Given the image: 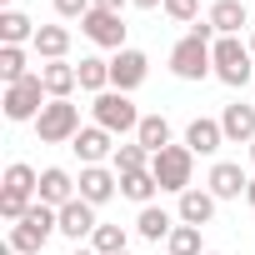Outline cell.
Masks as SVG:
<instances>
[{"instance_id":"1","label":"cell","mask_w":255,"mask_h":255,"mask_svg":"<svg viewBox=\"0 0 255 255\" xmlns=\"http://www.w3.org/2000/svg\"><path fill=\"white\" fill-rule=\"evenodd\" d=\"M210 45H215L210 20H195L190 35H180L175 50H170V75H175V80H205V75H215V55H210Z\"/></svg>"},{"instance_id":"2","label":"cell","mask_w":255,"mask_h":255,"mask_svg":"<svg viewBox=\"0 0 255 255\" xmlns=\"http://www.w3.org/2000/svg\"><path fill=\"white\" fill-rule=\"evenodd\" d=\"M50 235H60V210H50V205L35 200V205L10 225V240H5V245H10L15 255H40V250L50 245Z\"/></svg>"},{"instance_id":"3","label":"cell","mask_w":255,"mask_h":255,"mask_svg":"<svg viewBox=\"0 0 255 255\" xmlns=\"http://www.w3.org/2000/svg\"><path fill=\"white\" fill-rule=\"evenodd\" d=\"M35 200H40V175H35V165H25V160L5 165V185H0V220L15 225Z\"/></svg>"},{"instance_id":"4","label":"cell","mask_w":255,"mask_h":255,"mask_svg":"<svg viewBox=\"0 0 255 255\" xmlns=\"http://www.w3.org/2000/svg\"><path fill=\"white\" fill-rule=\"evenodd\" d=\"M210 55H215V80H220V85H230V90H245V85H250V75H255L250 45H240L235 35H215Z\"/></svg>"},{"instance_id":"5","label":"cell","mask_w":255,"mask_h":255,"mask_svg":"<svg viewBox=\"0 0 255 255\" xmlns=\"http://www.w3.org/2000/svg\"><path fill=\"white\" fill-rule=\"evenodd\" d=\"M90 110H95V125H100V130H110V135H135L140 120H145L125 90H105V95H95Z\"/></svg>"},{"instance_id":"6","label":"cell","mask_w":255,"mask_h":255,"mask_svg":"<svg viewBox=\"0 0 255 255\" xmlns=\"http://www.w3.org/2000/svg\"><path fill=\"white\" fill-rule=\"evenodd\" d=\"M150 175H155L160 190L185 195L190 190V175H195V150L190 145H165L160 155H150Z\"/></svg>"},{"instance_id":"7","label":"cell","mask_w":255,"mask_h":255,"mask_svg":"<svg viewBox=\"0 0 255 255\" xmlns=\"http://www.w3.org/2000/svg\"><path fill=\"white\" fill-rule=\"evenodd\" d=\"M35 135H40V145H70V140L80 135V105L50 100V105L35 115Z\"/></svg>"},{"instance_id":"8","label":"cell","mask_w":255,"mask_h":255,"mask_svg":"<svg viewBox=\"0 0 255 255\" xmlns=\"http://www.w3.org/2000/svg\"><path fill=\"white\" fill-rule=\"evenodd\" d=\"M5 120H35L45 105H50V95H45V80H40V70L35 75H25L20 85H5Z\"/></svg>"},{"instance_id":"9","label":"cell","mask_w":255,"mask_h":255,"mask_svg":"<svg viewBox=\"0 0 255 255\" xmlns=\"http://www.w3.org/2000/svg\"><path fill=\"white\" fill-rule=\"evenodd\" d=\"M145 75H150V55L145 50H135V45H125V50H115L110 55V90H140L145 85Z\"/></svg>"},{"instance_id":"10","label":"cell","mask_w":255,"mask_h":255,"mask_svg":"<svg viewBox=\"0 0 255 255\" xmlns=\"http://www.w3.org/2000/svg\"><path fill=\"white\" fill-rule=\"evenodd\" d=\"M80 30H85V40L90 45H100V50H125V25L115 10H90L85 20H80Z\"/></svg>"},{"instance_id":"11","label":"cell","mask_w":255,"mask_h":255,"mask_svg":"<svg viewBox=\"0 0 255 255\" xmlns=\"http://www.w3.org/2000/svg\"><path fill=\"white\" fill-rule=\"evenodd\" d=\"M245 185H250V175H245L235 160H215V165H210V175H205V190H210L215 200H240V195H245Z\"/></svg>"},{"instance_id":"12","label":"cell","mask_w":255,"mask_h":255,"mask_svg":"<svg viewBox=\"0 0 255 255\" xmlns=\"http://www.w3.org/2000/svg\"><path fill=\"white\" fill-rule=\"evenodd\" d=\"M95 225H100V220H95V205H90V200H80V195H75L70 205H60V235H65V240H75V245H80V240H90V235H95Z\"/></svg>"},{"instance_id":"13","label":"cell","mask_w":255,"mask_h":255,"mask_svg":"<svg viewBox=\"0 0 255 255\" xmlns=\"http://www.w3.org/2000/svg\"><path fill=\"white\" fill-rule=\"evenodd\" d=\"M70 150L80 155V165H100L105 155H115V135L100 130V125H80V135L70 140Z\"/></svg>"},{"instance_id":"14","label":"cell","mask_w":255,"mask_h":255,"mask_svg":"<svg viewBox=\"0 0 255 255\" xmlns=\"http://www.w3.org/2000/svg\"><path fill=\"white\" fill-rule=\"evenodd\" d=\"M80 200H90V205H105L115 190H120V175L115 170H105V165H80Z\"/></svg>"},{"instance_id":"15","label":"cell","mask_w":255,"mask_h":255,"mask_svg":"<svg viewBox=\"0 0 255 255\" xmlns=\"http://www.w3.org/2000/svg\"><path fill=\"white\" fill-rule=\"evenodd\" d=\"M80 195V185L70 180V170H60V165H50V170H40V205H50V210H60V205H70Z\"/></svg>"},{"instance_id":"16","label":"cell","mask_w":255,"mask_h":255,"mask_svg":"<svg viewBox=\"0 0 255 255\" xmlns=\"http://www.w3.org/2000/svg\"><path fill=\"white\" fill-rule=\"evenodd\" d=\"M175 215H180V225H210L215 220V195L210 190H200V185H190L185 195H180V205H175Z\"/></svg>"},{"instance_id":"17","label":"cell","mask_w":255,"mask_h":255,"mask_svg":"<svg viewBox=\"0 0 255 255\" xmlns=\"http://www.w3.org/2000/svg\"><path fill=\"white\" fill-rule=\"evenodd\" d=\"M180 225V215H170L165 205H140V215H135V235L140 240H170V230Z\"/></svg>"},{"instance_id":"18","label":"cell","mask_w":255,"mask_h":255,"mask_svg":"<svg viewBox=\"0 0 255 255\" xmlns=\"http://www.w3.org/2000/svg\"><path fill=\"white\" fill-rule=\"evenodd\" d=\"M185 145H190L195 155H215V150L225 145V130H220V120H210V115H195V120L185 125Z\"/></svg>"},{"instance_id":"19","label":"cell","mask_w":255,"mask_h":255,"mask_svg":"<svg viewBox=\"0 0 255 255\" xmlns=\"http://www.w3.org/2000/svg\"><path fill=\"white\" fill-rule=\"evenodd\" d=\"M220 130H225V140H235V145H250L255 140V105H225L220 110Z\"/></svg>"},{"instance_id":"20","label":"cell","mask_w":255,"mask_h":255,"mask_svg":"<svg viewBox=\"0 0 255 255\" xmlns=\"http://www.w3.org/2000/svg\"><path fill=\"white\" fill-rule=\"evenodd\" d=\"M40 80H45V95H50V100H70L75 85H80V75H75L70 60H45V65H40Z\"/></svg>"},{"instance_id":"21","label":"cell","mask_w":255,"mask_h":255,"mask_svg":"<svg viewBox=\"0 0 255 255\" xmlns=\"http://www.w3.org/2000/svg\"><path fill=\"white\" fill-rule=\"evenodd\" d=\"M205 20H210V30H215V35H235L240 25H250V15H245V0H215Z\"/></svg>"},{"instance_id":"22","label":"cell","mask_w":255,"mask_h":255,"mask_svg":"<svg viewBox=\"0 0 255 255\" xmlns=\"http://www.w3.org/2000/svg\"><path fill=\"white\" fill-rule=\"evenodd\" d=\"M30 50H35L40 60H65V55H70V30H65V25H40L35 40H30Z\"/></svg>"},{"instance_id":"23","label":"cell","mask_w":255,"mask_h":255,"mask_svg":"<svg viewBox=\"0 0 255 255\" xmlns=\"http://www.w3.org/2000/svg\"><path fill=\"white\" fill-rule=\"evenodd\" d=\"M35 30L40 25H30V15L25 10H0V45H25V40H35Z\"/></svg>"},{"instance_id":"24","label":"cell","mask_w":255,"mask_h":255,"mask_svg":"<svg viewBox=\"0 0 255 255\" xmlns=\"http://www.w3.org/2000/svg\"><path fill=\"white\" fill-rule=\"evenodd\" d=\"M75 75H80V90H90V95H105L110 90V60H100V55H85L75 65Z\"/></svg>"},{"instance_id":"25","label":"cell","mask_w":255,"mask_h":255,"mask_svg":"<svg viewBox=\"0 0 255 255\" xmlns=\"http://www.w3.org/2000/svg\"><path fill=\"white\" fill-rule=\"evenodd\" d=\"M25 75H35L30 60H25V45H0V80H5V85H20Z\"/></svg>"},{"instance_id":"26","label":"cell","mask_w":255,"mask_h":255,"mask_svg":"<svg viewBox=\"0 0 255 255\" xmlns=\"http://www.w3.org/2000/svg\"><path fill=\"white\" fill-rule=\"evenodd\" d=\"M135 140H140L150 155H160V150L170 145V120H165V115H145L140 130H135Z\"/></svg>"},{"instance_id":"27","label":"cell","mask_w":255,"mask_h":255,"mask_svg":"<svg viewBox=\"0 0 255 255\" xmlns=\"http://www.w3.org/2000/svg\"><path fill=\"white\" fill-rule=\"evenodd\" d=\"M155 175L150 170H135V175H120V195L125 200H135V205H155Z\"/></svg>"},{"instance_id":"28","label":"cell","mask_w":255,"mask_h":255,"mask_svg":"<svg viewBox=\"0 0 255 255\" xmlns=\"http://www.w3.org/2000/svg\"><path fill=\"white\" fill-rule=\"evenodd\" d=\"M115 175H135V170H150V150L140 145V140H130V145H115Z\"/></svg>"},{"instance_id":"29","label":"cell","mask_w":255,"mask_h":255,"mask_svg":"<svg viewBox=\"0 0 255 255\" xmlns=\"http://www.w3.org/2000/svg\"><path fill=\"white\" fill-rule=\"evenodd\" d=\"M90 250L95 255H125L130 245H125V225H95V235H90Z\"/></svg>"},{"instance_id":"30","label":"cell","mask_w":255,"mask_h":255,"mask_svg":"<svg viewBox=\"0 0 255 255\" xmlns=\"http://www.w3.org/2000/svg\"><path fill=\"white\" fill-rule=\"evenodd\" d=\"M165 250H170V255H205V245H200V225H175L170 240H165Z\"/></svg>"},{"instance_id":"31","label":"cell","mask_w":255,"mask_h":255,"mask_svg":"<svg viewBox=\"0 0 255 255\" xmlns=\"http://www.w3.org/2000/svg\"><path fill=\"white\" fill-rule=\"evenodd\" d=\"M170 20H180V25H195L200 20V0H165V5H160Z\"/></svg>"},{"instance_id":"32","label":"cell","mask_w":255,"mask_h":255,"mask_svg":"<svg viewBox=\"0 0 255 255\" xmlns=\"http://www.w3.org/2000/svg\"><path fill=\"white\" fill-rule=\"evenodd\" d=\"M95 10V0H55V15L60 20H85Z\"/></svg>"},{"instance_id":"33","label":"cell","mask_w":255,"mask_h":255,"mask_svg":"<svg viewBox=\"0 0 255 255\" xmlns=\"http://www.w3.org/2000/svg\"><path fill=\"white\" fill-rule=\"evenodd\" d=\"M125 5H130V0H95V10H115V15H120Z\"/></svg>"},{"instance_id":"34","label":"cell","mask_w":255,"mask_h":255,"mask_svg":"<svg viewBox=\"0 0 255 255\" xmlns=\"http://www.w3.org/2000/svg\"><path fill=\"white\" fill-rule=\"evenodd\" d=\"M130 5H135V10H160L165 0H130Z\"/></svg>"},{"instance_id":"35","label":"cell","mask_w":255,"mask_h":255,"mask_svg":"<svg viewBox=\"0 0 255 255\" xmlns=\"http://www.w3.org/2000/svg\"><path fill=\"white\" fill-rule=\"evenodd\" d=\"M245 200H250V205H255V175H250V185H245Z\"/></svg>"},{"instance_id":"36","label":"cell","mask_w":255,"mask_h":255,"mask_svg":"<svg viewBox=\"0 0 255 255\" xmlns=\"http://www.w3.org/2000/svg\"><path fill=\"white\" fill-rule=\"evenodd\" d=\"M245 45H250V55H255V30H250V40H245Z\"/></svg>"},{"instance_id":"37","label":"cell","mask_w":255,"mask_h":255,"mask_svg":"<svg viewBox=\"0 0 255 255\" xmlns=\"http://www.w3.org/2000/svg\"><path fill=\"white\" fill-rule=\"evenodd\" d=\"M250 165H255V140H250Z\"/></svg>"},{"instance_id":"38","label":"cell","mask_w":255,"mask_h":255,"mask_svg":"<svg viewBox=\"0 0 255 255\" xmlns=\"http://www.w3.org/2000/svg\"><path fill=\"white\" fill-rule=\"evenodd\" d=\"M75 255H95V250H85V245H80V250H75Z\"/></svg>"},{"instance_id":"39","label":"cell","mask_w":255,"mask_h":255,"mask_svg":"<svg viewBox=\"0 0 255 255\" xmlns=\"http://www.w3.org/2000/svg\"><path fill=\"white\" fill-rule=\"evenodd\" d=\"M205 255H220V250H205Z\"/></svg>"},{"instance_id":"40","label":"cell","mask_w":255,"mask_h":255,"mask_svg":"<svg viewBox=\"0 0 255 255\" xmlns=\"http://www.w3.org/2000/svg\"><path fill=\"white\" fill-rule=\"evenodd\" d=\"M5 10H10V0H5Z\"/></svg>"},{"instance_id":"41","label":"cell","mask_w":255,"mask_h":255,"mask_svg":"<svg viewBox=\"0 0 255 255\" xmlns=\"http://www.w3.org/2000/svg\"><path fill=\"white\" fill-rule=\"evenodd\" d=\"M125 255H130V250H125Z\"/></svg>"}]
</instances>
